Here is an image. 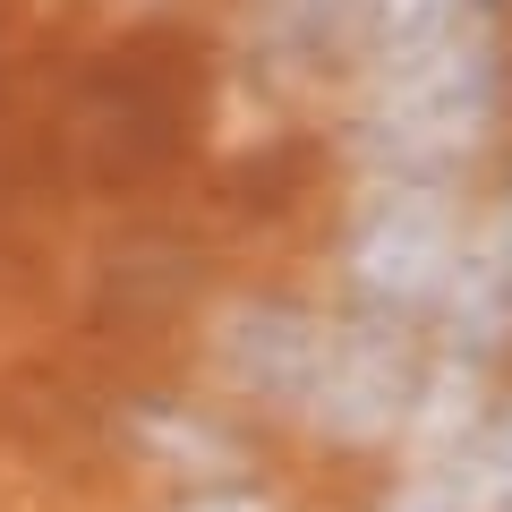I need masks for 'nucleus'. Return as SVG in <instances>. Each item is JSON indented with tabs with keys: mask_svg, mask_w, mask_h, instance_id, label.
Returning <instances> with one entry per match:
<instances>
[{
	"mask_svg": "<svg viewBox=\"0 0 512 512\" xmlns=\"http://www.w3.org/2000/svg\"><path fill=\"white\" fill-rule=\"evenodd\" d=\"M512 94V35L504 9L453 26L436 43L367 60V111H359V154L376 180H444L495 137Z\"/></svg>",
	"mask_w": 512,
	"mask_h": 512,
	"instance_id": "nucleus-1",
	"label": "nucleus"
},
{
	"mask_svg": "<svg viewBox=\"0 0 512 512\" xmlns=\"http://www.w3.org/2000/svg\"><path fill=\"white\" fill-rule=\"evenodd\" d=\"M350 291L367 299V316L402 325L419 316L427 299H444L453 282V256H461V214H453V188L444 180H376L350 214Z\"/></svg>",
	"mask_w": 512,
	"mask_h": 512,
	"instance_id": "nucleus-2",
	"label": "nucleus"
},
{
	"mask_svg": "<svg viewBox=\"0 0 512 512\" xmlns=\"http://www.w3.org/2000/svg\"><path fill=\"white\" fill-rule=\"evenodd\" d=\"M419 402V367H410V333L367 316V325H342L325 333V359H316V384H308V419L342 444H376L402 427V410Z\"/></svg>",
	"mask_w": 512,
	"mask_h": 512,
	"instance_id": "nucleus-3",
	"label": "nucleus"
},
{
	"mask_svg": "<svg viewBox=\"0 0 512 512\" xmlns=\"http://www.w3.org/2000/svg\"><path fill=\"white\" fill-rule=\"evenodd\" d=\"M325 333L308 308H282V299H256V308H239L231 325H222V376L239 384V393H256V402H282L299 410L316 384V359H325Z\"/></svg>",
	"mask_w": 512,
	"mask_h": 512,
	"instance_id": "nucleus-4",
	"label": "nucleus"
},
{
	"mask_svg": "<svg viewBox=\"0 0 512 512\" xmlns=\"http://www.w3.org/2000/svg\"><path fill=\"white\" fill-rule=\"evenodd\" d=\"M367 0H256V35L282 60H325L342 43H359Z\"/></svg>",
	"mask_w": 512,
	"mask_h": 512,
	"instance_id": "nucleus-5",
	"label": "nucleus"
},
{
	"mask_svg": "<svg viewBox=\"0 0 512 512\" xmlns=\"http://www.w3.org/2000/svg\"><path fill=\"white\" fill-rule=\"evenodd\" d=\"M188 512H265V504H256V495H239V487H222V495H197Z\"/></svg>",
	"mask_w": 512,
	"mask_h": 512,
	"instance_id": "nucleus-6",
	"label": "nucleus"
}]
</instances>
